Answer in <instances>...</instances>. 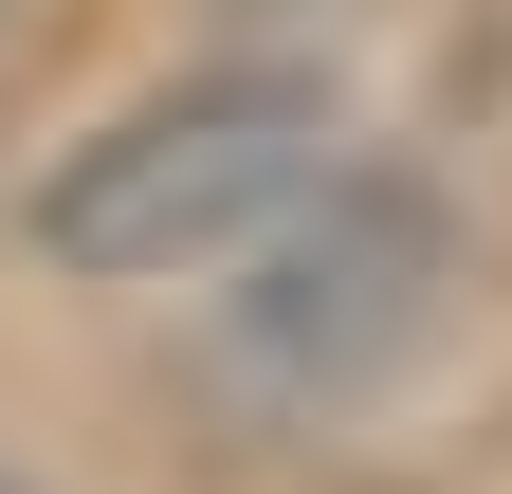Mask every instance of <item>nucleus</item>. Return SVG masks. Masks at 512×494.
Wrapping results in <instances>:
<instances>
[{
	"mask_svg": "<svg viewBox=\"0 0 512 494\" xmlns=\"http://www.w3.org/2000/svg\"><path fill=\"white\" fill-rule=\"evenodd\" d=\"M330 165H348L330 55H202V74L128 92L110 129L55 147V183L19 202V238H37V275H74V293H183V275H220L275 202H311Z\"/></svg>",
	"mask_w": 512,
	"mask_h": 494,
	"instance_id": "obj_1",
	"label": "nucleus"
},
{
	"mask_svg": "<svg viewBox=\"0 0 512 494\" xmlns=\"http://www.w3.org/2000/svg\"><path fill=\"white\" fill-rule=\"evenodd\" d=\"M439 330H458V220L403 165H330L311 202H275L220 257V312H202L220 385L256 421H366Z\"/></svg>",
	"mask_w": 512,
	"mask_h": 494,
	"instance_id": "obj_2",
	"label": "nucleus"
}]
</instances>
